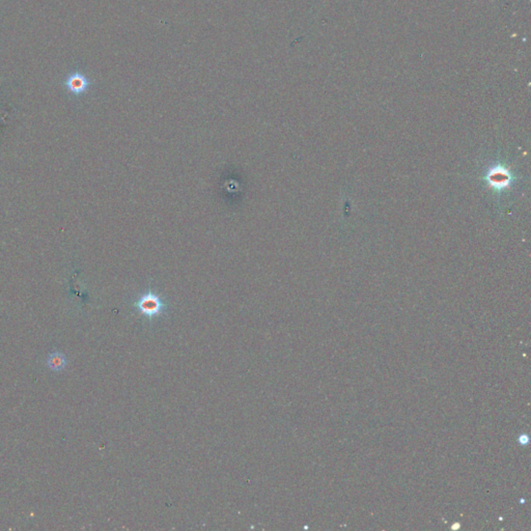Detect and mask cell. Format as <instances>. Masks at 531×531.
<instances>
[{
	"mask_svg": "<svg viewBox=\"0 0 531 531\" xmlns=\"http://www.w3.org/2000/svg\"><path fill=\"white\" fill-rule=\"evenodd\" d=\"M136 309L146 318L159 317L166 310L167 304L164 300L153 291H149L137 299L135 302Z\"/></svg>",
	"mask_w": 531,
	"mask_h": 531,
	"instance_id": "obj_1",
	"label": "cell"
},
{
	"mask_svg": "<svg viewBox=\"0 0 531 531\" xmlns=\"http://www.w3.org/2000/svg\"><path fill=\"white\" fill-rule=\"evenodd\" d=\"M66 357L61 352H54L48 358V366L54 371H61L66 367Z\"/></svg>",
	"mask_w": 531,
	"mask_h": 531,
	"instance_id": "obj_2",
	"label": "cell"
},
{
	"mask_svg": "<svg viewBox=\"0 0 531 531\" xmlns=\"http://www.w3.org/2000/svg\"><path fill=\"white\" fill-rule=\"evenodd\" d=\"M489 180L491 181L492 184L495 185L498 188V186H507L510 178H509V175L507 174L506 170H504V169H495L494 171H492L491 174L489 175Z\"/></svg>",
	"mask_w": 531,
	"mask_h": 531,
	"instance_id": "obj_3",
	"label": "cell"
},
{
	"mask_svg": "<svg viewBox=\"0 0 531 531\" xmlns=\"http://www.w3.org/2000/svg\"><path fill=\"white\" fill-rule=\"evenodd\" d=\"M90 85V82L83 76H75L71 81L72 90L76 93H82Z\"/></svg>",
	"mask_w": 531,
	"mask_h": 531,
	"instance_id": "obj_4",
	"label": "cell"
}]
</instances>
